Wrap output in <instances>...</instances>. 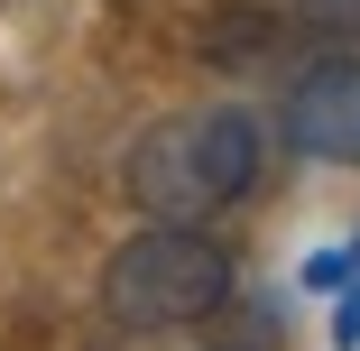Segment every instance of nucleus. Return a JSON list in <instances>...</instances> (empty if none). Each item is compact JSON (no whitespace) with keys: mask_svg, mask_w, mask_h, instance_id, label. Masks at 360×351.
<instances>
[{"mask_svg":"<svg viewBox=\"0 0 360 351\" xmlns=\"http://www.w3.org/2000/svg\"><path fill=\"white\" fill-rule=\"evenodd\" d=\"M268 167V129L259 111H231V102H212V111H167L129 139V158H120V185L129 203L148 222H222L231 203H250Z\"/></svg>","mask_w":360,"mask_h":351,"instance_id":"1","label":"nucleus"},{"mask_svg":"<svg viewBox=\"0 0 360 351\" xmlns=\"http://www.w3.org/2000/svg\"><path fill=\"white\" fill-rule=\"evenodd\" d=\"M231 287H240V268H231L222 241H212V222H148V231H129L102 259V314L120 333L212 324L231 305Z\"/></svg>","mask_w":360,"mask_h":351,"instance_id":"2","label":"nucleus"},{"mask_svg":"<svg viewBox=\"0 0 360 351\" xmlns=\"http://www.w3.org/2000/svg\"><path fill=\"white\" fill-rule=\"evenodd\" d=\"M277 139L314 167H360V46H323L314 65H296L277 102Z\"/></svg>","mask_w":360,"mask_h":351,"instance_id":"3","label":"nucleus"},{"mask_svg":"<svg viewBox=\"0 0 360 351\" xmlns=\"http://www.w3.org/2000/svg\"><path fill=\"white\" fill-rule=\"evenodd\" d=\"M296 19L333 46H360V0H296Z\"/></svg>","mask_w":360,"mask_h":351,"instance_id":"4","label":"nucleus"},{"mask_svg":"<svg viewBox=\"0 0 360 351\" xmlns=\"http://www.w3.org/2000/svg\"><path fill=\"white\" fill-rule=\"evenodd\" d=\"M231 351H250V342H231Z\"/></svg>","mask_w":360,"mask_h":351,"instance_id":"5","label":"nucleus"}]
</instances>
